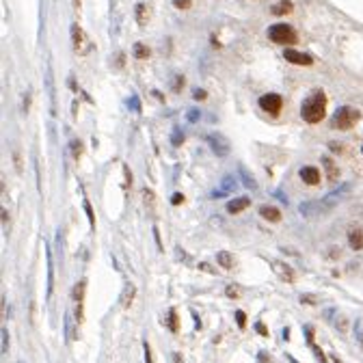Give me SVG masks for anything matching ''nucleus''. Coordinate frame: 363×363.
Returning <instances> with one entry per match:
<instances>
[{
    "mask_svg": "<svg viewBox=\"0 0 363 363\" xmlns=\"http://www.w3.org/2000/svg\"><path fill=\"white\" fill-rule=\"evenodd\" d=\"M327 115V95L324 91H314L301 106V117L307 121V123H318V121L324 119Z\"/></svg>",
    "mask_w": 363,
    "mask_h": 363,
    "instance_id": "f257e3e1",
    "label": "nucleus"
},
{
    "mask_svg": "<svg viewBox=\"0 0 363 363\" xmlns=\"http://www.w3.org/2000/svg\"><path fill=\"white\" fill-rule=\"evenodd\" d=\"M268 37H271V41H274V44H279V45H294L296 41H299L296 30L287 24H272L271 29H268Z\"/></svg>",
    "mask_w": 363,
    "mask_h": 363,
    "instance_id": "f03ea898",
    "label": "nucleus"
},
{
    "mask_svg": "<svg viewBox=\"0 0 363 363\" xmlns=\"http://www.w3.org/2000/svg\"><path fill=\"white\" fill-rule=\"evenodd\" d=\"M359 110L352 108V106H339L333 115V128H339V130H350L352 125L359 121Z\"/></svg>",
    "mask_w": 363,
    "mask_h": 363,
    "instance_id": "7ed1b4c3",
    "label": "nucleus"
},
{
    "mask_svg": "<svg viewBox=\"0 0 363 363\" xmlns=\"http://www.w3.org/2000/svg\"><path fill=\"white\" fill-rule=\"evenodd\" d=\"M208 145H210V150L216 153V156H221V158H225V156H229V151H231V145H229V141H227L223 134H218V132H212V134H208Z\"/></svg>",
    "mask_w": 363,
    "mask_h": 363,
    "instance_id": "20e7f679",
    "label": "nucleus"
},
{
    "mask_svg": "<svg viewBox=\"0 0 363 363\" xmlns=\"http://www.w3.org/2000/svg\"><path fill=\"white\" fill-rule=\"evenodd\" d=\"M281 106H283V100H281V95H277V93H266V95L259 97V108H262L264 113L272 115V117L281 113Z\"/></svg>",
    "mask_w": 363,
    "mask_h": 363,
    "instance_id": "39448f33",
    "label": "nucleus"
},
{
    "mask_svg": "<svg viewBox=\"0 0 363 363\" xmlns=\"http://www.w3.org/2000/svg\"><path fill=\"white\" fill-rule=\"evenodd\" d=\"M44 82H45V91H48V97H50V115H52V117H57V89H54V72H52V65H48V67H45Z\"/></svg>",
    "mask_w": 363,
    "mask_h": 363,
    "instance_id": "423d86ee",
    "label": "nucleus"
},
{
    "mask_svg": "<svg viewBox=\"0 0 363 363\" xmlns=\"http://www.w3.org/2000/svg\"><path fill=\"white\" fill-rule=\"evenodd\" d=\"M72 44H74V50H76L78 54H85L87 50L91 48L87 37H85V30H82L78 24H72Z\"/></svg>",
    "mask_w": 363,
    "mask_h": 363,
    "instance_id": "0eeeda50",
    "label": "nucleus"
},
{
    "mask_svg": "<svg viewBox=\"0 0 363 363\" xmlns=\"http://www.w3.org/2000/svg\"><path fill=\"white\" fill-rule=\"evenodd\" d=\"M283 57H286V60H287V63H292V65H305V67H309V65L314 63V59H311L309 54L299 52V50H294V48H286Z\"/></svg>",
    "mask_w": 363,
    "mask_h": 363,
    "instance_id": "6e6552de",
    "label": "nucleus"
},
{
    "mask_svg": "<svg viewBox=\"0 0 363 363\" xmlns=\"http://www.w3.org/2000/svg\"><path fill=\"white\" fill-rule=\"evenodd\" d=\"M322 208H324L322 201H307V203H301L299 212H301L305 218H314V216H318Z\"/></svg>",
    "mask_w": 363,
    "mask_h": 363,
    "instance_id": "1a4fd4ad",
    "label": "nucleus"
},
{
    "mask_svg": "<svg viewBox=\"0 0 363 363\" xmlns=\"http://www.w3.org/2000/svg\"><path fill=\"white\" fill-rule=\"evenodd\" d=\"M271 266H272V271L283 279V281H294V271H292L287 264H283V262H279V259H274V262H271Z\"/></svg>",
    "mask_w": 363,
    "mask_h": 363,
    "instance_id": "9d476101",
    "label": "nucleus"
},
{
    "mask_svg": "<svg viewBox=\"0 0 363 363\" xmlns=\"http://www.w3.org/2000/svg\"><path fill=\"white\" fill-rule=\"evenodd\" d=\"M301 178H302L305 184L316 186L320 182V171L316 169V166H302V169H301Z\"/></svg>",
    "mask_w": 363,
    "mask_h": 363,
    "instance_id": "9b49d317",
    "label": "nucleus"
},
{
    "mask_svg": "<svg viewBox=\"0 0 363 363\" xmlns=\"http://www.w3.org/2000/svg\"><path fill=\"white\" fill-rule=\"evenodd\" d=\"M45 257H48V299H50L54 290V262H52V249H50V244H45Z\"/></svg>",
    "mask_w": 363,
    "mask_h": 363,
    "instance_id": "f8f14e48",
    "label": "nucleus"
},
{
    "mask_svg": "<svg viewBox=\"0 0 363 363\" xmlns=\"http://www.w3.org/2000/svg\"><path fill=\"white\" fill-rule=\"evenodd\" d=\"M221 186H223V188H221V190H214L212 197H225L227 193H231V190L238 186V182H236L234 175H227V178H223V184H221Z\"/></svg>",
    "mask_w": 363,
    "mask_h": 363,
    "instance_id": "ddd939ff",
    "label": "nucleus"
},
{
    "mask_svg": "<svg viewBox=\"0 0 363 363\" xmlns=\"http://www.w3.org/2000/svg\"><path fill=\"white\" fill-rule=\"evenodd\" d=\"M251 206V199L249 197H238V199H231L229 203H227V212L231 214H238L242 210H246V208Z\"/></svg>",
    "mask_w": 363,
    "mask_h": 363,
    "instance_id": "4468645a",
    "label": "nucleus"
},
{
    "mask_svg": "<svg viewBox=\"0 0 363 363\" xmlns=\"http://www.w3.org/2000/svg\"><path fill=\"white\" fill-rule=\"evenodd\" d=\"M259 214H262L266 221H271V223L281 221V212H279L277 208H272V206H262V208H259Z\"/></svg>",
    "mask_w": 363,
    "mask_h": 363,
    "instance_id": "2eb2a0df",
    "label": "nucleus"
},
{
    "mask_svg": "<svg viewBox=\"0 0 363 363\" xmlns=\"http://www.w3.org/2000/svg\"><path fill=\"white\" fill-rule=\"evenodd\" d=\"M134 294H136V287H134L132 283H125V287H123V294H121V305H123L125 309H128V307L132 305Z\"/></svg>",
    "mask_w": 363,
    "mask_h": 363,
    "instance_id": "dca6fc26",
    "label": "nucleus"
},
{
    "mask_svg": "<svg viewBox=\"0 0 363 363\" xmlns=\"http://www.w3.org/2000/svg\"><path fill=\"white\" fill-rule=\"evenodd\" d=\"M348 242H350V246L355 251L363 249V231L361 229H352L350 234H348Z\"/></svg>",
    "mask_w": 363,
    "mask_h": 363,
    "instance_id": "f3484780",
    "label": "nucleus"
},
{
    "mask_svg": "<svg viewBox=\"0 0 363 363\" xmlns=\"http://www.w3.org/2000/svg\"><path fill=\"white\" fill-rule=\"evenodd\" d=\"M240 178H242V184H244L246 186V188H251V190H255V188H257V182H255V178H253V175H251L249 173V171H246L244 169V166H240Z\"/></svg>",
    "mask_w": 363,
    "mask_h": 363,
    "instance_id": "a211bd4d",
    "label": "nucleus"
},
{
    "mask_svg": "<svg viewBox=\"0 0 363 363\" xmlns=\"http://www.w3.org/2000/svg\"><path fill=\"white\" fill-rule=\"evenodd\" d=\"M292 9H294V7H292L290 0H281L279 4H274L271 11H272V15H286V13H290Z\"/></svg>",
    "mask_w": 363,
    "mask_h": 363,
    "instance_id": "6ab92c4d",
    "label": "nucleus"
},
{
    "mask_svg": "<svg viewBox=\"0 0 363 363\" xmlns=\"http://www.w3.org/2000/svg\"><path fill=\"white\" fill-rule=\"evenodd\" d=\"M216 262L221 264L223 268H231V266H234V257H231V253H227V251H218V253H216Z\"/></svg>",
    "mask_w": 363,
    "mask_h": 363,
    "instance_id": "aec40b11",
    "label": "nucleus"
},
{
    "mask_svg": "<svg viewBox=\"0 0 363 363\" xmlns=\"http://www.w3.org/2000/svg\"><path fill=\"white\" fill-rule=\"evenodd\" d=\"M147 20H150V15H147V7L143 2H138L136 4V22H138V26H145Z\"/></svg>",
    "mask_w": 363,
    "mask_h": 363,
    "instance_id": "412c9836",
    "label": "nucleus"
},
{
    "mask_svg": "<svg viewBox=\"0 0 363 363\" xmlns=\"http://www.w3.org/2000/svg\"><path fill=\"white\" fill-rule=\"evenodd\" d=\"M322 165L327 166V175H329V180H331V182L337 180V166H335L333 162H331V158H322Z\"/></svg>",
    "mask_w": 363,
    "mask_h": 363,
    "instance_id": "4be33fe9",
    "label": "nucleus"
},
{
    "mask_svg": "<svg viewBox=\"0 0 363 363\" xmlns=\"http://www.w3.org/2000/svg\"><path fill=\"white\" fill-rule=\"evenodd\" d=\"M151 54V50L145 44H134V57L136 59H147Z\"/></svg>",
    "mask_w": 363,
    "mask_h": 363,
    "instance_id": "5701e85b",
    "label": "nucleus"
},
{
    "mask_svg": "<svg viewBox=\"0 0 363 363\" xmlns=\"http://www.w3.org/2000/svg\"><path fill=\"white\" fill-rule=\"evenodd\" d=\"M85 286H87V281H78L76 286H74V301L80 305L82 302V296H85Z\"/></svg>",
    "mask_w": 363,
    "mask_h": 363,
    "instance_id": "b1692460",
    "label": "nucleus"
},
{
    "mask_svg": "<svg viewBox=\"0 0 363 363\" xmlns=\"http://www.w3.org/2000/svg\"><path fill=\"white\" fill-rule=\"evenodd\" d=\"M171 143H173L175 147H180L182 143H184V134H182L180 128H173V134H171Z\"/></svg>",
    "mask_w": 363,
    "mask_h": 363,
    "instance_id": "393cba45",
    "label": "nucleus"
},
{
    "mask_svg": "<svg viewBox=\"0 0 363 363\" xmlns=\"http://www.w3.org/2000/svg\"><path fill=\"white\" fill-rule=\"evenodd\" d=\"M169 329L171 331H178V311L175 309H169Z\"/></svg>",
    "mask_w": 363,
    "mask_h": 363,
    "instance_id": "a878e982",
    "label": "nucleus"
},
{
    "mask_svg": "<svg viewBox=\"0 0 363 363\" xmlns=\"http://www.w3.org/2000/svg\"><path fill=\"white\" fill-rule=\"evenodd\" d=\"M85 212H87V216H89V225L93 229V227H95V216H93V208H91L89 199H85Z\"/></svg>",
    "mask_w": 363,
    "mask_h": 363,
    "instance_id": "bb28decb",
    "label": "nucleus"
},
{
    "mask_svg": "<svg viewBox=\"0 0 363 363\" xmlns=\"http://www.w3.org/2000/svg\"><path fill=\"white\" fill-rule=\"evenodd\" d=\"M128 106L134 110V113H141V100H138V95H132L128 100Z\"/></svg>",
    "mask_w": 363,
    "mask_h": 363,
    "instance_id": "cd10ccee",
    "label": "nucleus"
},
{
    "mask_svg": "<svg viewBox=\"0 0 363 363\" xmlns=\"http://www.w3.org/2000/svg\"><path fill=\"white\" fill-rule=\"evenodd\" d=\"M80 153H82V145H80V141H78V138H74V141H72V156L78 160V158H80Z\"/></svg>",
    "mask_w": 363,
    "mask_h": 363,
    "instance_id": "c85d7f7f",
    "label": "nucleus"
},
{
    "mask_svg": "<svg viewBox=\"0 0 363 363\" xmlns=\"http://www.w3.org/2000/svg\"><path fill=\"white\" fill-rule=\"evenodd\" d=\"M65 331H67V339H74V327H72V316L65 314Z\"/></svg>",
    "mask_w": 363,
    "mask_h": 363,
    "instance_id": "c756f323",
    "label": "nucleus"
},
{
    "mask_svg": "<svg viewBox=\"0 0 363 363\" xmlns=\"http://www.w3.org/2000/svg\"><path fill=\"white\" fill-rule=\"evenodd\" d=\"M0 335H2V355H4V352L9 350V331L2 327V331H0Z\"/></svg>",
    "mask_w": 363,
    "mask_h": 363,
    "instance_id": "7c9ffc66",
    "label": "nucleus"
},
{
    "mask_svg": "<svg viewBox=\"0 0 363 363\" xmlns=\"http://www.w3.org/2000/svg\"><path fill=\"white\" fill-rule=\"evenodd\" d=\"M236 320H238V327H240V329L246 327V316H244V311H236Z\"/></svg>",
    "mask_w": 363,
    "mask_h": 363,
    "instance_id": "2f4dec72",
    "label": "nucleus"
},
{
    "mask_svg": "<svg viewBox=\"0 0 363 363\" xmlns=\"http://www.w3.org/2000/svg\"><path fill=\"white\" fill-rule=\"evenodd\" d=\"M175 9H190V0H173Z\"/></svg>",
    "mask_w": 363,
    "mask_h": 363,
    "instance_id": "473e14b6",
    "label": "nucleus"
},
{
    "mask_svg": "<svg viewBox=\"0 0 363 363\" xmlns=\"http://www.w3.org/2000/svg\"><path fill=\"white\" fill-rule=\"evenodd\" d=\"M193 97H195V100H206L208 93L203 91V89H195V91H193Z\"/></svg>",
    "mask_w": 363,
    "mask_h": 363,
    "instance_id": "72a5a7b5",
    "label": "nucleus"
},
{
    "mask_svg": "<svg viewBox=\"0 0 363 363\" xmlns=\"http://www.w3.org/2000/svg\"><path fill=\"white\" fill-rule=\"evenodd\" d=\"M199 117H201V113H199V110H188V121H190V123H195V121H197Z\"/></svg>",
    "mask_w": 363,
    "mask_h": 363,
    "instance_id": "f704fd0d",
    "label": "nucleus"
},
{
    "mask_svg": "<svg viewBox=\"0 0 363 363\" xmlns=\"http://www.w3.org/2000/svg\"><path fill=\"white\" fill-rule=\"evenodd\" d=\"M182 201H184V195H180V193H175L173 197H171V203H173V206H180Z\"/></svg>",
    "mask_w": 363,
    "mask_h": 363,
    "instance_id": "c9c22d12",
    "label": "nucleus"
},
{
    "mask_svg": "<svg viewBox=\"0 0 363 363\" xmlns=\"http://www.w3.org/2000/svg\"><path fill=\"white\" fill-rule=\"evenodd\" d=\"M182 82H184V76H175V82H173V91H182Z\"/></svg>",
    "mask_w": 363,
    "mask_h": 363,
    "instance_id": "e433bc0d",
    "label": "nucleus"
},
{
    "mask_svg": "<svg viewBox=\"0 0 363 363\" xmlns=\"http://www.w3.org/2000/svg\"><path fill=\"white\" fill-rule=\"evenodd\" d=\"M143 197H145V203H147V206H151V201H153V193H150V190H143Z\"/></svg>",
    "mask_w": 363,
    "mask_h": 363,
    "instance_id": "4c0bfd02",
    "label": "nucleus"
},
{
    "mask_svg": "<svg viewBox=\"0 0 363 363\" xmlns=\"http://www.w3.org/2000/svg\"><path fill=\"white\" fill-rule=\"evenodd\" d=\"M143 346H145V361H147V363H153V361H151V350H150V344L145 342V344H143Z\"/></svg>",
    "mask_w": 363,
    "mask_h": 363,
    "instance_id": "58836bf2",
    "label": "nucleus"
},
{
    "mask_svg": "<svg viewBox=\"0 0 363 363\" xmlns=\"http://www.w3.org/2000/svg\"><path fill=\"white\" fill-rule=\"evenodd\" d=\"M29 108H30V91L24 95V113H29Z\"/></svg>",
    "mask_w": 363,
    "mask_h": 363,
    "instance_id": "ea45409f",
    "label": "nucleus"
},
{
    "mask_svg": "<svg viewBox=\"0 0 363 363\" xmlns=\"http://www.w3.org/2000/svg\"><path fill=\"white\" fill-rule=\"evenodd\" d=\"M153 238H156V244H158V249L162 251V242H160V234H158V227H153Z\"/></svg>",
    "mask_w": 363,
    "mask_h": 363,
    "instance_id": "a19ab883",
    "label": "nucleus"
},
{
    "mask_svg": "<svg viewBox=\"0 0 363 363\" xmlns=\"http://www.w3.org/2000/svg\"><path fill=\"white\" fill-rule=\"evenodd\" d=\"M199 268H201V271H206V272H212V274H214V268L210 266V264H206V262L199 264Z\"/></svg>",
    "mask_w": 363,
    "mask_h": 363,
    "instance_id": "79ce46f5",
    "label": "nucleus"
},
{
    "mask_svg": "<svg viewBox=\"0 0 363 363\" xmlns=\"http://www.w3.org/2000/svg\"><path fill=\"white\" fill-rule=\"evenodd\" d=\"M255 329H257V331H259V333H262V335H268V331H266V327H264V324H262V322H257V327H255Z\"/></svg>",
    "mask_w": 363,
    "mask_h": 363,
    "instance_id": "37998d69",
    "label": "nucleus"
},
{
    "mask_svg": "<svg viewBox=\"0 0 363 363\" xmlns=\"http://www.w3.org/2000/svg\"><path fill=\"white\" fill-rule=\"evenodd\" d=\"M301 302H316L314 296H301Z\"/></svg>",
    "mask_w": 363,
    "mask_h": 363,
    "instance_id": "c03bdc74",
    "label": "nucleus"
},
{
    "mask_svg": "<svg viewBox=\"0 0 363 363\" xmlns=\"http://www.w3.org/2000/svg\"><path fill=\"white\" fill-rule=\"evenodd\" d=\"M227 296H238V292H236V287H227Z\"/></svg>",
    "mask_w": 363,
    "mask_h": 363,
    "instance_id": "a18cd8bd",
    "label": "nucleus"
}]
</instances>
